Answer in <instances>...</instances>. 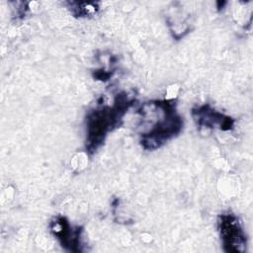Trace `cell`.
Returning a JSON list of instances; mask_svg holds the SVG:
<instances>
[{
	"mask_svg": "<svg viewBox=\"0 0 253 253\" xmlns=\"http://www.w3.org/2000/svg\"><path fill=\"white\" fill-rule=\"evenodd\" d=\"M216 227L222 249L226 253H244L247 249V235L239 217L232 212L218 215Z\"/></svg>",
	"mask_w": 253,
	"mask_h": 253,
	"instance_id": "3",
	"label": "cell"
},
{
	"mask_svg": "<svg viewBox=\"0 0 253 253\" xmlns=\"http://www.w3.org/2000/svg\"><path fill=\"white\" fill-rule=\"evenodd\" d=\"M49 231L64 250L74 253L84 251L82 241L83 228L78 225H72L65 216H54L49 222Z\"/></svg>",
	"mask_w": 253,
	"mask_h": 253,
	"instance_id": "4",
	"label": "cell"
},
{
	"mask_svg": "<svg viewBox=\"0 0 253 253\" xmlns=\"http://www.w3.org/2000/svg\"><path fill=\"white\" fill-rule=\"evenodd\" d=\"M139 143L145 150H155L179 135L184 121L173 99L151 100L138 109Z\"/></svg>",
	"mask_w": 253,
	"mask_h": 253,
	"instance_id": "1",
	"label": "cell"
},
{
	"mask_svg": "<svg viewBox=\"0 0 253 253\" xmlns=\"http://www.w3.org/2000/svg\"><path fill=\"white\" fill-rule=\"evenodd\" d=\"M134 100L126 92L116 95L113 103H98L89 110L85 117V149L89 154L95 153L104 143L106 137L119 127L127 110Z\"/></svg>",
	"mask_w": 253,
	"mask_h": 253,
	"instance_id": "2",
	"label": "cell"
},
{
	"mask_svg": "<svg viewBox=\"0 0 253 253\" xmlns=\"http://www.w3.org/2000/svg\"><path fill=\"white\" fill-rule=\"evenodd\" d=\"M69 5H70L69 9H70L71 13L75 17H79V18L93 16V15L97 14V12L100 9L97 2H92V3L70 2Z\"/></svg>",
	"mask_w": 253,
	"mask_h": 253,
	"instance_id": "6",
	"label": "cell"
},
{
	"mask_svg": "<svg viewBox=\"0 0 253 253\" xmlns=\"http://www.w3.org/2000/svg\"><path fill=\"white\" fill-rule=\"evenodd\" d=\"M192 117L199 127L204 128H218L220 130H231L234 126V120L216 111L209 104L196 106L192 109Z\"/></svg>",
	"mask_w": 253,
	"mask_h": 253,
	"instance_id": "5",
	"label": "cell"
}]
</instances>
